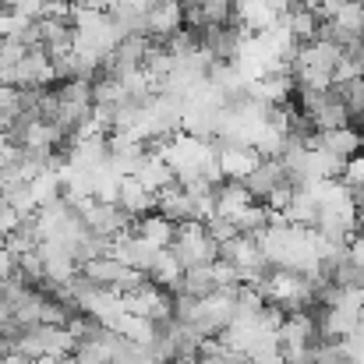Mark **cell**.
<instances>
[{
	"label": "cell",
	"instance_id": "5b68a950",
	"mask_svg": "<svg viewBox=\"0 0 364 364\" xmlns=\"http://www.w3.org/2000/svg\"><path fill=\"white\" fill-rule=\"evenodd\" d=\"M82 272H85L92 283L110 287V290H121V294H127L131 287H138V283L145 279V272H138V269L124 265L121 258H114L110 251H107V255H100V258H92V262H85V265H82Z\"/></svg>",
	"mask_w": 364,
	"mask_h": 364
},
{
	"label": "cell",
	"instance_id": "e0dca14e",
	"mask_svg": "<svg viewBox=\"0 0 364 364\" xmlns=\"http://www.w3.org/2000/svg\"><path fill=\"white\" fill-rule=\"evenodd\" d=\"M131 230L149 244V247H170V244H173V234H177V223H170L163 213L152 209V213L138 216V220L131 223Z\"/></svg>",
	"mask_w": 364,
	"mask_h": 364
},
{
	"label": "cell",
	"instance_id": "5bb4252c",
	"mask_svg": "<svg viewBox=\"0 0 364 364\" xmlns=\"http://www.w3.org/2000/svg\"><path fill=\"white\" fill-rule=\"evenodd\" d=\"M145 152H149V145H145L141 138H134V134H121V131H114V134H110V163L121 170L124 177H131V173L138 170V163L145 159Z\"/></svg>",
	"mask_w": 364,
	"mask_h": 364
},
{
	"label": "cell",
	"instance_id": "9a60e30c",
	"mask_svg": "<svg viewBox=\"0 0 364 364\" xmlns=\"http://www.w3.org/2000/svg\"><path fill=\"white\" fill-rule=\"evenodd\" d=\"M244 205H251V195H247L244 181H230V177H223L220 184H213V213H216V216L234 220Z\"/></svg>",
	"mask_w": 364,
	"mask_h": 364
},
{
	"label": "cell",
	"instance_id": "f1b7e54d",
	"mask_svg": "<svg viewBox=\"0 0 364 364\" xmlns=\"http://www.w3.org/2000/svg\"><path fill=\"white\" fill-rule=\"evenodd\" d=\"M7 276H14V255L0 244V279H7Z\"/></svg>",
	"mask_w": 364,
	"mask_h": 364
},
{
	"label": "cell",
	"instance_id": "d6986e66",
	"mask_svg": "<svg viewBox=\"0 0 364 364\" xmlns=\"http://www.w3.org/2000/svg\"><path fill=\"white\" fill-rule=\"evenodd\" d=\"M114 202L121 205L131 220H138V216H145V213H152V209H156V195H152V191H145L134 177H124Z\"/></svg>",
	"mask_w": 364,
	"mask_h": 364
},
{
	"label": "cell",
	"instance_id": "277c9868",
	"mask_svg": "<svg viewBox=\"0 0 364 364\" xmlns=\"http://www.w3.org/2000/svg\"><path fill=\"white\" fill-rule=\"evenodd\" d=\"M247 28H244L237 18L230 21H220V25H202V50L213 57V60H237V53L247 43Z\"/></svg>",
	"mask_w": 364,
	"mask_h": 364
},
{
	"label": "cell",
	"instance_id": "ffe728a7",
	"mask_svg": "<svg viewBox=\"0 0 364 364\" xmlns=\"http://www.w3.org/2000/svg\"><path fill=\"white\" fill-rule=\"evenodd\" d=\"M145 276L156 283V287H163V290H170L173 294V287L181 283V276H184V265L177 262V255L170 251V247H159L156 251V258H152V265L145 269Z\"/></svg>",
	"mask_w": 364,
	"mask_h": 364
},
{
	"label": "cell",
	"instance_id": "603a6c76",
	"mask_svg": "<svg viewBox=\"0 0 364 364\" xmlns=\"http://www.w3.org/2000/svg\"><path fill=\"white\" fill-rule=\"evenodd\" d=\"M269 223H272V209H265L262 202L244 205L241 213L234 216V230H237V234H244V237H258Z\"/></svg>",
	"mask_w": 364,
	"mask_h": 364
},
{
	"label": "cell",
	"instance_id": "2e32d148",
	"mask_svg": "<svg viewBox=\"0 0 364 364\" xmlns=\"http://www.w3.org/2000/svg\"><path fill=\"white\" fill-rule=\"evenodd\" d=\"M131 177H134L145 191H152V195H159L163 188H170V184L177 181V177H173V170L166 166V159H163L159 152H152V149L145 152V159L138 163V170H134Z\"/></svg>",
	"mask_w": 364,
	"mask_h": 364
},
{
	"label": "cell",
	"instance_id": "9c48e42d",
	"mask_svg": "<svg viewBox=\"0 0 364 364\" xmlns=\"http://www.w3.org/2000/svg\"><path fill=\"white\" fill-rule=\"evenodd\" d=\"M283 184H290V177H287L283 163L272 159V156H262V159L255 163V170L244 177V188H247L251 202H262V205H265V198H269L272 191H279Z\"/></svg>",
	"mask_w": 364,
	"mask_h": 364
},
{
	"label": "cell",
	"instance_id": "3957f363",
	"mask_svg": "<svg viewBox=\"0 0 364 364\" xmlns=\"http://www.w3.org/2000/svg\"><path fill=\"white\" fill-rule=\"evenodd\" d=\"M220 258L237 269L241 283H255V279H262L272 269L265 262L262 247H258V237H244V234H234V237H227V241L220 244Z\"/></svg>",
	"mask_w": 364,
	"mask_h": 364
},
{
	"label": "cell",
	"instance_id": "cb8c5ba5",
	"mask_svg": "<svg viewBox=\"0 0 364 364\" xmlns=\"http://www.w3.org/2000/svg\"><path fill=\"white\" fill-rule=\"evenodd\" d=\"M107 329H110V326H107ZM107 329H103V336H96V340H78V343H75V350H71L75 364H114L110 361V347H107Z\"/></svg>",
	"mask_w": 364,
	"mask_h": 364
},
{
	"label": "cell",
	"instance_id": "52a82bcc",
	"mask_svg": "<svg viewBox=\"0 0 364 364\" xmlns=\"http://www.w3.org/2000/svg\"><path fill=\"white\" fill-rule=\"evenodd\" d=\"M156 213H163L170 223H188V220H205L209 209L188 191V184L173 181L170 188H163L156 195Z\"/></svg>",
	"mask_w": 364,
	"mask_h": 364
},
{
	"label": "cell",
	"instance_id": "7a4b0ae2",
	"mask_svg": "<svg viewBox=\"0 0 364 364\" xmlns=\"http://www.w3.org/2000/svg\"><path fill=\"white\" fill-rule=\"evenodd\" d=\"M170 251L177 255V262H181L184 269H191V265H209V262L220 258V244L209 237V230H205L202 220L177 223V234H173Z\"/></svg>",
	"mask_w": 364,
	"mask_h": 364
},
{
	"label": "cell",
	"instance_id": "7402d4cb",
	"mask_svg": "<svg viewBox=\"0 0 364 364\" xmlns=\"http://www.w3.org/2000/svg\"><path fill=\"white\" fill-rule=\"evenodd\" d=\"M216 290V279H213V272H209V265H191V269H184V276H181V283L173 287V294H184V297H205V294H213Z\"/></svg>",
	"mask_w": 364,
	"mask_h": 364
},
{
	"label": "cell",
	"instance_id": "7c38bea8",
	"mask_svg": "<svg viewBox=\"0 0 364 364\" xmlns=\"http://www.w3.org/2000/svg\"><path fill=\"white\" fill-rule=\"evenodd\" d=\"M156 251H159V247H149V244L141 241L134 230H124V234H117V237L110 241V255H114V258H121L124 265L138 269V272H145V269L152 265Z\"/></svg>",
	"mask_w": 364,
	"mask_h": 364
},
{
	"label": "cell",
	"instance_id": "30bf717a",
	"mask_svg": "<svg viewBox=\"0 0 364 364\" xmlns=\"http://www.w3.org/2000/svg\"><path fill=\"white\" fill-rule=\"evenodd\" d=\"M311 145L318 149V152H326V156H333V159H350V156H358L364 149V138H361V127H354V124H343V127H329V131H315V138H311Z\"/></svg>",
	"mask_w": 364,
	"mask_h": 364
},
{
	"label": "cell",
	"instance_id": "8992f818",
	"mask_svg": "<svg viewBox=\"0 0 364 364\" xmlns=\"http://www.w3.org/2000/svg\"><path fill=\"white\" fill-rule=\"evenodd\" d=\"M170 301H173V294L163 290V287H156V283L145 276L138 287H131V290L124 294V311L159 322V318H170Z\"/></svg>",
	"mask_w": 364,
	"mask_h": 364
},
{
	"label": "cell",
	"instance_id": "4316f807",
	"mask_svg": "<svg viewBox=\"0 0 364 364\" xmlns=\"http://www.w3.org/2000/svg\"><path fill=\"white\" fill-rule=\"evenodd\" d=\"M18 220H21V216H18V209H14V205L7 202V195L0 191V234L7 237V234L18 227Z\"/></svg>",
	"mask_w": 364,
	"mask_h": 364
},
{
	"label": "cell",
	"instance_id": "83f0119b",
	"mask_svg": "<svg viewBox=\"0 0 364 364\" xmlns=\"http://www.w3.org/2000/svg\"><path fill=\"white\" fill-rule=\"evenodd\" d=\"M347 258L358 265V269H364V230L358 227L354 234H350V241H347Z\"/></svg>",
	"mask_w": 364,
	"mask_h": 364
},
{
	"label": "cell",
	"instance_id": "44dd1931",
	"mask_svg": "<svg viewBox=\"0 0 364 364\" xmlns=\"http://www.w3.org/2000/svg\"><path fill=\"white\" fill-rule=\"evenodd\" d=\"M107 14L121 36H145V7H138L131 0H114Z\"/></svg>",
	"mask_w": 364,
	"mask_h": 364
},
{
	"label": "cell",
	"instance_id": "f546056e",
	"mask_svg": "<svg viewBox=\"0 0 364 364\" xmlns=\"http://www.w3.org/2000/svg\"><path fill=\"white\" fill-rule=\"evenodd\" d=\"M32 364H75V358L71 354H60V358H39V361H32Z\"/></svg>",
	"mask_w": 364,
	"mask_h": 364
},
{
	"label": "cell",
	"instance_id": "d4e9b609",
	"mask_svg": "<svg viewBox=\"0 0 364 364\" xmlns=\"http://www.w3.org/2000/svg\"><path fill=\"white\" fill-rule=\"evenodd\" d=\"M36 18L32 14H25V11H18V7H4L0 4V39H21L25 32H28V25H32Z\"/></svg>",
	"mask_w": 364,
	"mask_h": 364
},
{
	"label": "cell",
	"instance_id": "6da1fadb",
	"mask_svg": "<svg viewBox=\"0 0 364 364\" xmlns=\"http://www.w3.org/2000/svg\"><path fill=\"white\" fill-rule=\"evenodd\" d=\"M75 350V336L68 326H46V322H32V326H18V333L7 340V354H18L25 361H39V358H60Z\"/></svg>",
	"mask_w": 364,
	"mask_h": 364
},
{
	"label": "cell",
	"instance_id": "4dcf8cb0",
	"mask_svg": "<svg viewBox=\"0 0 364 364\" xmlns=\"http://www.w3.org/2000/svg\"><path fill=\"white\" fill-rule=\"evenodd\" d=\"M4 92H7V85H4V82H0V96H4Z\"/></svg>",
	"mask_w": 364,
	"mask_h": 364
},
{
	"label": "cell",
	"instance_id": "ac0fdd59",
	"mask_svg": "<svg viewBox=\"0 0 364 364\" xmlns=\"http://www.w3.org/2000/svg\"><path fill=\"white\" fill-rule=\"evenodd\" d=\"M318 216V188H294L287 209H283V220L287 223H297V227H311Z\"/></svg>",
	"mask_w": 364,
	"mask_h": 364
},
{
	"label": "cell",
	"instance_id": "484cf974",
	"mask_svg": "<svg viewBox=\"0 0 364 364\" xmlns=\"http://www.w3.org/2000/svg\"><path fill=\"white\" fill-rule=\"evenodd\" d=\"M340 181H343V184H364V149L358 152V156H350V159L343 163Z\"/></svg>",
	"mask_w": 364,
	"mask_h": 364
},
{
	"label": "cell",
	"instance_id": "ba28073f",
	"mask_svg": "<svg viewBox=\"0 0 364 364\" xmlns=\"http://www.w3.org/2000/svg\"><path fill=\"white\" fill-rule=\"evenodd\" d=\"M149 46H152L149 36H121L117 46L107 53L103 71L114 75V78H124V75H131V71H141V68H145V57H149Z\"/></svg>",
	"mask_w": 364,
	"mask_h": 364
},
{
	"label": "cell",
	"instance_id": "8fae6325",
	"mask_svg": "<svg viewBox=\"0 0 364 364\" xmlns=\"http://www.w3.org/2000/svg\"><path fill=\"white\" fill-rule=\"evenodd\" d=\"M184 25V0H152L145 7V36L149 39H166Z\"/></svg>",
	"mask_w": 364,
	"mask_h": 364
},
{
	"label": "cell",
	"instance_id": "4fadbf2b",
	"mask_svg": "<svg viewBox=\"0 0 364 364\" xmlns=\"http://www.w3.org/2000/svg\"><path fill=\"white\" fill-rule=\"evenodd\" d=\"M262 156L255 152V145H216V163H220V173L230 177V181H244L255 163Z\"/></svg>",
	"mask_w": 364,
	"mask_h": 364
}]
</instances>
